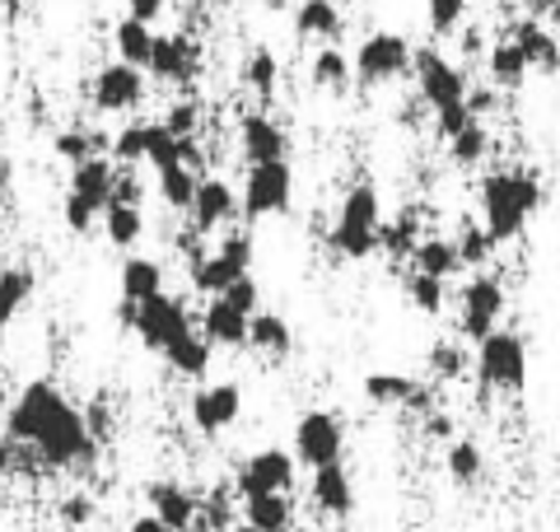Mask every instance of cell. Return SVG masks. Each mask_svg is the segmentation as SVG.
<instances>
[{"instance_id":"1","label":"cell","mask_w":560,"mask_h":532,"mask_svg":"<svg viewBox=\"0 0 560 532\" xmlns=\"http://www.w3.org/2000/svg\"><path fill=\"white\" fill-rule=\"evenodd\" d=\"M5 435L20 443V449L38 453L43 467H84L94 458V435L84 416L61 397L57 383L33 379L20 397H14L10 416H5Z\"/></svg>"},{"instance_id":"2","label":"cell","mask_w":560,"mask_h":532,"mask_svg":"<svg viewBox=\"0 0 560 532\" xmlns=\"http://www.w3.org/2000/svg\"><path fill=\"white\" fill-rule=\"evenodd\" d=\"M541 183L533 173H490L486 183H481V216H486V229L495 234V243H510L518 239L523 229H528V220L537 216V206H541Z\"/></svg>"},{"instance_id":"3","label":"cell","mask_w":560,"mask_h":532,"mask_svg":"<svg viewBox=\"0 0 560 532\" xmlns=\"http://www.w3.org/2000/svg\"><path fill=\"white\" fill-rule=\"evenodd\" d=\"M383 234V206H378V187L374 183H355L341 197L337 224H331V247L346 262H364L378 247Z\"/></svg>"},{"instance_id":"4","label":"cell","mask_w":560,"mask_h":532,"mask_svg":"<svg viewBox=\"0 0 560 532\" xmlns=\"http://www.w3.org/2000/svg\"><path fill=\"white\" fill-rule=\"evenodd\" d=\"M117 323L136 332V342L145 350H168L178 342L183 332H191V317H187V304L173 294H154V299H121L117 304Z\"/></svg>"},{"instance_id":"5","label":"cell","mask_w":560,"mask_h":532,"mask_svg":"<svg viewBox=\"0 0 560 532\" xmlns=\"http://www.w3.org/2000/svg\"><path fill=\"white\" fill-rule=\"evenodd\" d=\"M477 379L490 393H523L528 388V342L518 332H490L477 346Z\"/></svg>"},{"instance_id":"6","label":"cell","mask_w":560,"mask_h":532,"mask_svg":"<svg viewBox=\"0 0 560 532\" xmlns=\"http://www.w3.org/2000/svg\"><path fill=\"white\" fill-rule=\"evenodd\" d=\"M248 266H253V239L248 234H230L210 257H191L187 276H191V290L215 299V294L230 290L234 280L248 276Z\"/></svg>"},{"instance_id":"7","label":"cell","mask_w":560,"mask_h":532,"mask_svg":"<svg viewBox=\"0 0 560 532\" xmlns=\"http://www.w3.org/2000/svg\"><path fill=\"white\" fill-rule=\"evenodd\" d=\"M411 66H416V51H411V43L401 38V33H370V38L360 43V51H355V80L370 84V89L401 80Z\"/></svg>"},{"instance_id":"8","label":"cell","mask_w":560,"mask_h":532,"mask_svg":"<svg viewBox=\"0 0 560 532\" xmlns=\"http://www.w3.org/2000/svg\"><path fill=\"white\" fill-rule=\"evenodd\" d=\"M346 453V425L337 412H304L300 425H294V458H300L304 467H331L341 463Z\"/></svg>"},{"instance_id":"9","label":"cell","mask_w":560,"mask_h":532,"mask_svg":"<svg viewBox=\"0 0 560 532\" xmlns=\"http://www.w3.org/2000/svg\"><path fill=\"white\" fill-rule=\"evenodd\" d=\"M416 84H420V99H425L430 113H444V108H458V103H467V76L458 66H453L448 57H440L434 47H420L416 51Z\"/></svg>"},{"instance_id":"10","label":"cell","mask_w":560,"mask_h":532,"mask_svg":"<svg viewBox=\"0 0 560 532\" xmlns=\"http://www.w3.org/2000/svg\"><path fill=\"white\" fill-rule=\"evenodd\" d=\"M294 201V173L290 164H248V183H243V216L248 220H267V216H285Z\"/></svg>"},{"instance_id":"11","label":"cell","mask_w":560,"mask_h":532,"mask_svg":"<svg viewBox=\"0 0 560 532\" xmlns=\"http://www.w3.org/2000/svg\"><path fill=\"white\" fill-rule=\"evenodd\" d=\"M294 463H300V458L285 453V449L248 453L234 472V490L243 500H253V495H285L294 486Z\"/></svg>"},{"instance_id":"12","label":"cell","mask_w":560,"mask_h":532,"mask_svg":"<svg viewBox=\"0 0 560 532\" xmlns=\"http://www.w3.org/2000/svg\"><path fill=\"white\" fill-rule=\"evenodd\" d=\"M500 317H504V286L495 276H477L467 280L463 290V313H458V327L467 342H486L490 332H500Z\"/></svg>"},{"instance_id":"13","label":"cell","mask_w":560,"mask_h":532,"mask_svg":"<svg viewBox=\"0 0 560 532\" xmlns=\"http://www.w3.org/2000/svg\"><path fill=\"white\" fill-rule=\"evenodd\" d=\"M90 99L98 113H131L145 99V70L131 61H108L90 84Z\"/></svg>"},{"instance_id":"14","label":"cell","mask_w":560,"mask_h":532,"mask_svg":"<svg viewBox=\"0 0 560 532\" xmlns=\"http://www.w3.org/2000/svg\"><path fill=\"white\" fill-rule=\"evenodd\" d=\"M145 70L160 84H191L201 76V47L191 38H183V33H160Z\"/></svg>"},{"instance_id":"15","label":"cell","mask_w":560,"mask_h":532,"mask_svg":"<svg viewBox=\"0 0 560 532\" xmlns=\"http://www.w3.org/2000/svg\"><path fill=\"white\" fill-rule=\"evenodd\" d=\"M243 416V388L238 383H210L201 388L197 397H191V425H197L201 435H224L230 425Z\"/></svg>"},{"instance_id":"16","label":"cell","mask_w":560,"mask_h":532,"mask_svg":"<svg viewBox=\"0 0 560 532\" xmlns=\"http://www.w3.org/2000/svg\"><path fill=\"white\" fill-rule=\"evenodd\" d=\"M238 150L248 164H280L290 154V136L280 131V122L267 113H248L238 122Z\"/></svg>"},{"instance_id":"17","label":"cell","mask_w":560,"mask_h":532,"mask_svg":"<svg viewBox=\"0 0 560 532\" xmlns=\"http://www.w3.org/2000/svg\"><path fill=\"white\" fill-rule=\"evenodd\" d=\"M234 220H238L234 187L220 183V177H201V183H197V201H191V224H197V234H210V229L234 224Z\"/></svg>"},{"instance_id":"18","label":"cell","mask_w":560,"mask_h":532,"mask_svg":"<svg viewBox=\"0 0 560 532\" xmlns=\"http://www.w3.org/2000/svg\"><path fill=\"white\" fill-rule=\"evenodd\" d=\"M145 500H150L154 519H164L173 532H187L191 523L201 519V500L187 486H178V482H150L145 486Z\"/></svg>"},{"instance_id":"19","label":"cell","mask_w":560,"mask_h":532,"mask_svg":"<svg viewBox=\"0 0 560 532\" xmlns=\"http://www.w3.org/2000/svg\"><path fill=\"white\" fill-rule=\"evenodd\" d=\"M364 397L374 406H397V412H425L430 416V388L407 374H370L364 379Z\"/></svg>"},{"instance_id":"20","label":"cell","mask_w":560,"mask_h":532,"mask_svg":"<svg viewBox=\"0 0 560 532\" xmlns=\"http://www.w3.org/2000/svg\"><path fill=\"white\" fill-rule=\"evenodd\" d=\"M248 327H253V317L234 309L224 294H215L206 304V317H201V336L210 346H224V350H238V346H248Z\"/></svg>"},{"instance_id":"21","label":"cell","mask_w":560,"mask_h":532,"mask_svg":"<svg viewBox=\"0 0 560 532\" xmlns=\"http://www.w3.org/2000/svg\"><path fill=\"white\" fill-rule=\"evenodd\" d=\"M113 187H117V173H113V159H90V164H80L75 173H70V192L66 197H75L84 201L90 210H108L113 201Z\"/></svg>"},{"instance_id":"22","label":"cell","mask_w":560,"mask_h":532,"mask_svg":"<svg viewBox=\"0 0 560 532\" xmlns=\"http://www.w3.org/2000/svg\"><path fill=\"white\" fill-rule=\"evenodd\" d=\"M308 490H313V505H318L327 519H350V509H355V486H350V472L341 463L313 472Z\"/></svg>"},{"instance_id":"23","label":"cell","mask_w":560,"mask_h":532,"mask_svg":"<svg viewBox=\"0 0 560 532\" xmlns=\"http://www.w3.org/2000/svg\"><path fill=\"white\" fill-rule=\"evenodd\" d=\"M510 38L523 47V57H528L533 70H547V76H556V70H560V43L551 38V28H547V24L518 20Z\"/></svg>"},{"instance_id":"24","label":"cell","mask_w":560,"mask_h":532,"mask_svg":"<svg viewBox=\"0 0 560 532\" xmlns=\"http://www.w3.org/2000/svg\"><path fill=\"white\" fill-rule=\"evenodd\" d=\"M294 33L300 38H313V43H337L341 38V10L331 0H304L294 10Z\"/></svg>"},{"instance_id":"25","label":"cell","mask_w":560,"mask_h":532,"mask_svg":"<svg viewBox=\"0 0 560 532\" xmlns=\"http://www.w3.org/2000/svg\"><path fill=\"white\" fill-rule=\"evenodd\" d=\"M210 346L201 332H183L178 342H173L168 350H164V360H168V369L178 379H206V369H210Z\"/></svg>"},{"instance_id":"26","label":"cell","mask_w":560,"mask_h":532,"mask_svg":"<svg viewBox=\"0 0 560 532\" xmlns=\"http://www.w3.org/2000/svg\"><path fill=\"white\" fill-rule=\"evenodd\" d=\"M411 271H425V276H458L463 271V253L453 239H420V247L411 253Z\"/></svg>"},{"instance_id":"27","label":"cell","mask_w":560,"mask_h":532,"mask_svg":"<svg viewBox=\"0 0 560 532\" xmlns=\"http://www.w3.org/2000/svg\"><path fill=\"white\" fill-rule=\"evenodd\" d=\"M243 523H253L261 532H290L294 528L290 495H253V500H243Z\"/></svg>"},{"instance_id":"28","label":"cell","mask_w":560,"mask_h":532,"mask_svg":"<svg viewBox=\"0 0 560 532\" xmlns=\"http://www.w3.org/2000/svg\"><path fill=\"white\" fill-rule=\"evenodd\" d=\"M486 70H490V84L495 89H518L523 80H528V57H523V47L514 38H504L490 47V57H486Z\"/></svg>"},{"instance_id":"29","label":"cell","mask_w":560,"mask_h":532,"mask_svg":"<svg viewBox=\"0 0 560 532\" xmlns=\"http://www.w3.org/2000/svg\"><path fill=\"white\" fill-rule=\"evenodd\" d=\"M154 294H164V266L154 257L121 262V299H154Z\"/></svg>"},{"instance_id":"30","label":"cell","mask_w":560,"mask_h":532,"mask_svg":"<svg viewBox=\"0 0 560 532\" xmlns=\"http://www.w3.org/2000/svg\"><path fill=\"white\" fill-rule=\"evenodd\" d=\"M308 76H313V84H318V89H327V94H346L350 76H355V61H346L341 47H323L318 57H313Z\"/></svg>"},{"instance_id":"31","label":"cell","mask_w":560,"mask_h":532,"mask_svg":"<svg viewBox=\"0 0 560 532\" xmlns=\"http://www.w3.org/2000/svg\"><path fill=\"white\" fill-rule=\"evenodd\" d=\"M154 38H160V33H154L150 24H140V20H121L117 24V33H113V43H117V57L121 61H131V66H140L145 70L150 66V51H154Z\"/></svg>"},{"instance_id":"32","label":"cell","mask_w":560,"mask_h":532,"mask_svg":"<svg viewBox=\"0 0 560 532\" xmlns=\"http://www.w3.org/2000/svg\"><path fill=\"white\" fill-rule=\"evenodd\" d=\"M248 346L261 355H290L294 346V332L280 313H253V327H248Z\"/></svg>"},{"instance_id":"33","label":"cell","mask_w":560,"mask_h":532,"mask_svg":"<svg viewBox=\"0 0 560 532\" xmlns=\"http://www.w3.org/2000/svg\"><path fill=\"white\" fill-rule=\"evenodd\" d=\"M28 294H33V271H24V266H5V271H0V332L14 323V313L28 304Z\"/></svg>"},{"instance_id":"34","label":"cell","mask_w":560,"mask_h":532,"mask_svg":"<svg viewBox=\"0 0 560 532\" xmlns=\"http://www.w3.org/2000/svg\"><path fill=\"white\" fill-rule=\"evenodd\" d=\"M51 150H57L70 169H80V164H90V159H103L98 150H103V136H94L90 127H70V131H61L57 140H51Z\"/></svg>"},{"instance_id":"35","label":"cell","mask_w":560,"mask_h":532,"mask_svg":"<svg viewBox=\"0 0 560 532\" xmlns=\"http://www.w3.org/2000/svg\"><path fill=\"white\" fill-rule=\"evenodd\" d=\"M276 80H280L276 51L253 47V51H248V61H243V84H248L257 99H271V94H276Z\"/></svg>"},{"instance_id":"36","label":"cell","mask_w":560,"mask_h":532,"mask_svg":"<svg viewBox=\"0 0 560 532\" xmlns=\"http://www.w3.org/2000/svg\"><path fill=\"white\" fill-rule=\"evenodd\" d=\"M103 234H108L113 247H131L140 234H145L140 206H108V210H103Z\"/></svg>"},{"instance_id":"37","label":"cell","mask_w":560,"mask_h":532,"mask_svg":"<svg viewBox=\"0 0 560 532\" xmlns=\"http://www.w3.org/2000/svg\"><path fill=\"white\" fill-rule=\"evenodd\" d=\"M416 229H420V220H416L411 210H407V216H397L393 224H383V234H378V247H383V253H388L393 262H401V257L411 262V253L420 247V234H416Z\"/></svg>"},{"instance_id":"38","label":"cell","mask_w":560,"mask_h":532,"mask_svg":"<svg viewBox=\"0 0 560 532\" xmlns=\"http://www.w3.org/2000/svg\"><path fill=\"white\" fill-rule=\"evenodd\" d=\"M486 154H490V131L481 127V122H471L467 131H458V136L448 140V159H453L458 169H477Z\"/></svg>"},{"instance_id":"39","label":"cell","mask_w":560,"mask_h":532,"mask_svg":"<svg viewBox=\"0 0 560 532\" xmlns=\"http://www.w3.org/2000/svg\"><path fill=\"white\" fill-rule=\"evenodd\" d=\"M197 183H201V177L191 173L187 164L164 169V173H160V197H164V206H173V210H191V201H197Z\"/></svg>"},{"instance_id":"40","label":"cell","mask_w":560,"mask_h":532,"mask_svg":"<svg viewBox=\"0 0 560 532\" xmlns=\"http://www.w3.org/2000/svg\"><path fill=\"white\" fill-rule=\"evenodd\" d=\"M444 463H448V476L458 486H477V476H481V449L471 439H453L448 453H444Z\"/></svg>"},{"instance_id":"41","label":"cell","mask_w":560,"mask_h":532,"mask_svg":"<svg viewBox=\"0 0 560 532\" xmlns=\"http://www.w3.org/2000/svg\"><path fill=\"white\" fill-rule=\"evenodd\" d=\"M407 299L420 309V313H440L444 309V280L440 276H425V271H411L407 276Z\"/></svg>"},{"instance_id":"42","label":"cell","mask_w":560,"mask_h":532,"mask_svg":"<svg viewBox=\"0 0 560 532\" xmlns=\"http://www.w3.org/2000/svg\"><path fill=\"white\" fill-rule=\"evenodd\" d=\"M463 253V266H486L490 253H495V234H490L486 224H463V234L453 239Z\"/></svg>"},{"instance_id":"43","label":"cell","mask_w":560,"mask_h":532,"mask_svg":"<svg viewBox=\"0 0 560 532\" xmlns=\"http://www.w3.org/2000/svg\"><path fill=\"white\" fill-rule=\"evenodd\" d=\"M145 131H150V122H131V127H121L113 136V159L117 164H140V159H145Z\"/></svg>"},{"instance_id":"44","label":"cell","mask_w":560,"mask_h":532,"mask_svg":"<svg viewBox=\"0 0 560 532\" xmlns=\"http://www.w3.org/2000/svg\"><path fill=\"white\" fill-rule=\"evenodd\" d=\"M425 5H430V28L440 38H453L467 20V0H425Z\"/></svg>"},{"instance_id":"45","label":"cell","mask_w":560,"mask_h":532,"mask_svg":"<svg viewBox=\"0 0 560 532\" xmlns=\"http://www.w3.org/2000/svg\"><path fill=\"white\" fill-rule=\"evenodd\" d=\"M430 369L440 379H463L467 374V350L463 346H453V342H440L430 350Z\"/></svg>"},{"instance_id":"46","label":"cell","mask_w":560,"mask_h":532,"mask_svg":"<svg viewBox=\"0 0 560 532\" xmlns=\"http://www.w3.org/2000/svg\"><path fill=\"white\" fill-rule=\"evenodd\" d=\"M57 519L66 523V528H90L94 523V500L84 490H70L66 500L57 505Z\"/></svg>"},{"instance_id":"47","label":"cell","mask_w":560,"mask_h":532,"mask_svg":"<svg viewBox=\"0 0 560 532\" xmlns=\"http://www.w3.org/2000/svg\"><path fill=\"white\" fill-rule=\"evenodd\" d=\"M197 122H201V103L197 99H183V103H173V108H168L164 127L183 140V136H197Z\"/></svg>"},{"instance_id":"48","label":"cell","mask_w":560,"mask_h":532,"mask_svg":"<svg viewBox=\"0 0 560 532\" xmlns=\"http://www.w3.org/2000/svg\"><path fill=\"white\" fill-rule=\"evenodd\" d=\"M224 299H230V304L234 309H243V313H257V304H261V290H257V280L253 276H243V280H234V286L230 290H224Z\"/></svg>"},{"instance_id":"49","label":"cell","mask_w":560,"mask_h":532,"mask_svg":"<svg viewBox=\"0 0 560 532\" xmlns=\"http://www.w3.org/2000/svg\"><path fill=\"white\" fill-rule=\"evenodd\" d=\"M471 122H477V117H471L467 103H458V108H444V113H434V127H440V136H444V140H453L458 131H467Z\"/></svg>"},{"instance_id":"50","label":"cell","mask_w":560,"mask_h":532,"mask_svg":"<svg viewBox=\"0 0 560 532\" xmlns=\"http://www.w3.org/2000/svg\"><path fill=\"white\" fill-rule=\"evenodd\" d=\"M94 220H98V210H90L75 197H66V229H70V234H90Z\"/></svg>"},{"instance_id":"51","label":"cell","mask_w":560,"mask_h":532,"mask_svg":"<svg viewBox=\"0 0 560 532\" xmlns=\"http://www.w3.org/2000/svg\"><path fill=\"white\" fill-rule=\"evenodd\" d=\"M164 10H168V0H127V14L140 20V24H154Z\"/></svg>"},{"instance_id":"52","label":"cell","mask_w":560,"mask_h":532,"mask_svg":"<svg viewBox=\"0 0 560 532\" xmlns=\"http://www.w3.org/2000/svg\"><path fill=\"white\" fill-rule=\"evenodd\" d=\"M24 449H20V443H14L10 435H0V476H10L14 467H20L24 463V458H20Z\"/></svg>"},{"instance_id":"53","label":"cell","mask_w":560,"mask_h":532,"mask_svg":"<svg viewBox=\"0 0 560 532\" xmlns=\"http://www.w3.org/2000/svg\"><path fill=\"white\" fill-rule=\"evenodd\" d=\"M425 430H430L434 439H448V435H453V420H448L444 412H430V416H425Z\"/></svg>"},{"instance_id":"54","label":"cell","mask_w":560,"mask_h":532,"mask_svg":"<svg viewBox=\"0 0 560 532\" xmlns=\"http://www.w3.org/2000/svg\"><path fill=\"white\" fill-rule=\"evenodd\" d=\"M131 532H173L164 519H154V513H145V519H136L131 523Z\"/></svg>"},{"instance_id":"55","label":"cell","mask_w":560,"mask_h":532,"mask_svg":"<svg viewBox=\"0 0 560 532\" xmlns=\"http://www.w3.org/2000/svg\"><path fill=\"white\" fill-rule=\"evenodd\" d=\"M10 177H14V164H10V154H0V197L10 192Z\"/></svg>"},{"instance_id":"56","label":"cell","mask_w":560,"mask_h":532,"mask_svg":"<svg viewBox=\"0 0 560 532\" xmlns=\"http://www.w3.org/2000/svg\"><path fill=\"white\" fill-rule=\"evenodd\" d=\"M481 43H486V38H481L477 28H471V33H463V51H467V57H477V51H481Z\"/></svg>"},{"instance_id":"57","label":"cell","mask_w":560,"mask_h":532,"mask_svg":"<svg viewBox=\"0 0 560 532\" xmlns=\"http://www.w3.org/2000/svg\"><path fill=\"white\" fill-rule=\"evenodd\" d=\"M0 5H5V10H20V0H0Z\"/></svg>"},{"instance_id":"58","label":"cell","mask_w":560,"mask_h":532,"mask_svg":"<svg viewBox=\"0 0 560 532\" xmlns=\"http://www.w3.org/2000/svg\"><path fill=\"white\" fill-rule=\"evenodd\" d=\"M234 532H261V528H253V523H243V528H234Z\"/></svg>"}]
</instances>
